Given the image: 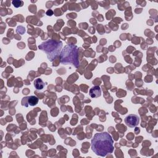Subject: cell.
<instances>
[{"label":"cell","instance_id":"6da1fadb","mask_svg":"<svg viewBox=\"0 0 158 158\" xmlns=\"http://www.w3.org/2000/svg\"><path fill=\"white\" fill-rule=\"evenodd\" d=\"M114 141L108 132L96 133L91 140V149L98 156L105 157L114 149Z\"/></svg>","mask_w":158,"mask_h":158},{"label":"cell","instance_id":"7a4b0ae2","mask_svg":"<svg viewBox=\"0 0 158 158\" xmlns=\"http://www.w3.org/2000/svg\"><path fill=\"white\" fill-rule=\"evenodd\" d=\"M60 58L62 64H72L75 67H77L79 65L77 46L74 45H66L62 50Z\"/></svg>","mask_w":158,"mask_h":158},{"label":"cell","instance_id":"3957f363","mask_svg":"<svg viewBox=\"0 0 158 158\" xmlns=\"http://www.w3.org/2000/svg\"><path fill=\"white\" fill-rule=\"evenodd\" d=\"M62 46L63 43L61 42H57L53 40H49L43 43L39 48L45 52L49 60L53 61L54 58L60 54Z\"/></svg>","mask_w":158,"mask_h":158},{"label":"cell","instance_id":"277c9868","mask_svg":"<svg viewBox=\"0 0 158 158\" xmlns=\"http://www.w3.org/2000/svg\"><path fill=\"white\" fill-rule=\"evenodd\" d=\"M140 122V118L135 114H130L125 118V124L130 127L133 128L136 127Z\"/></svg>","mask_w":158,"mask_h":158},{"label":"cell","instance_id":"5b68a950","mask_svg":"<svg viewBox=\"0 0 158 158\" xmlns=\"http://www.w3.org/2000/svg\"><path fill=\"white\" fill-rule=\"evenodd\" d=\"M101 90L100 88L98 86H95L91 88L89 91L90 96L93 98H96L100 97L101 96Z\"/></svg>","mask_w":158,"mask_h":158},{"label":"cell","instance_id":"8992f818","mask_svg":"<svg viewBox=\"0 0 158 158\" xmlns=\"http://www.w3.org/2000/svg\"><path fill=\"white\" fill-rule=\"evenodd\" d=\"M34 86L36 90H40L43 89V88L45 87V83L43 82L41 78H38L35 79L34 81Z\"/></svg>","mask_w":158,"mask_h":158},{"label":"cell","instance_id":"52a82bcc","mask_svg":"<svg viewBox=\"0 0 158 158\" xmlns=\"http://www.w3.org/2000/svg\"><path fill=\"white\" fill-rule=\"evenodd\" d=\"M38 100H39V99L37 97H36L35 96H31L27 98V102H28L29 105L31 106H35L36 105H37Z\"/></svg>","mask_w":158,"mask_h":158},{"label":"cell","instance_id":"ba28073f","mask_svg":"<svg viewBox=\"0 0 158 158\" xmlns=\"http://www.w3.org/2000/svg\"><path fill=\"white\" fill-rule=\"evenodd\" d=\"M12 5L15 8H19L23 6V2L21 1H17V0H14L12 2Z\"/></svg>","mask_w":158,"mask_h":158},{"label":"cell","instance_id":"9c48e42d","mask_svg":"<svg viewBox=\"0 0 158 158\" xmlns=\"http://www.w3.org/2000/svg\"><path fill=\"white\" fill-rule=\"evenodd\" d=\"M53 11H52L51 10H48V11L46 12V14H47L48 15H49V16H51V15H53Z\"/></svg>","mask_w":158,"mask_h":158}]
</instances>
